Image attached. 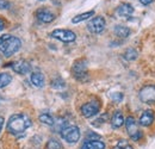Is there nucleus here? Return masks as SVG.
<instances>
[{
  "label": "nucleus",
  "mask_w": 155,
  "mask_h": 149,
  "mask_svg": "<svg viewBox=\"0 0 155 149\" xmlns=\"http://www.w3.org/2000/svg\"><path fill=\"white\" fill-rule=\"evenodd\" d=\"M31 127V119L24 113H16L7 121V130L13 135H19Z\"/></svg>",
  "instance_id": "1"
},
{
  "label": "nucleus",
  "mask_w": 155,
  "mask_h": 149,
  "mask_svg": "<svg viewBox=\"0 0 155 149\" xmlns=\"http://www.w3.org/2000/svg\"><path fill=\"white\" fill-rule=\"evenodd\" d=\"M21 47V41L12 35H2L0 36V53L5 57H10L16 54Z\"/></svg>",
  "instance_id": "2"
},
{
  "label": "nucleus",
  "mask_w": 155,
  "mask_h": 149,
  "mask_svg": "<svg viewBox=\"0 0 155 149\" xmlns=\"http://www.w3.org/2000/svg\"><path fill=\"white\" fill-rule=\"evenodd\" d=\"M72 72H73V75L74 78L84 82L88 79V74H87V63L85 60H78L74 62L73 65V68H72Z\"/></svg>",
  "instance_id": "3"
},
{
  "label": "nucleus",
  "mask_w": 155,
  "mask_h": 149,
  "mask_svg": "<svg viewBox=\"0 0 155 149\" xmlns=\"http://www.w3.org/2000/svg\"><path fill=\"white\" fill-rule=\"evenodd\" d=\"M61 137L68 143H77L80 140V130L75 125H67L61 130Z\"/></svg>",
  "instance_id": "4"
},
{
  "label": "nucleus",
  "mask_w": 155,
  "mask_h": 149,
  "mask_svg": "<svg viewBox=\"0 0 155 149\" xmlns=\"http://www.w3.org/2000/svg\"><path fill=\"white\" fill-rule=\"evenodd\" d=\"M50 35H51V37L56 38L63 43H72L77 39V35L73 31L67 30V29H56Z\"/></svg>",
  "instance_id": "5"
},
{
  "label": "nucleus",
  "mask_w": 155,
  "mask_h": 149,
  "mask_svg": "<svg viewBox=\"0 0 155 149\" xmlns=\"http://www.w3.org/2000/svg\"><path fill=\"white\" fill-rule=\"evenodd\" d=\"M125 127H127L128 135L130 136L131 140L138 141V140L142 138V132L138 129V125H137L136 121L134 119V117H128L125 119Z\"/></svg>",
  "instance_id": "6"
},
{
  "label": "nucleus",
  "mask_w": 155,
  "mask_h": 149,
  "mask_svg": "<svg viewBox=\"0 0 155 149\" xmlns=\"http://www.w3.org/2000/svg\"><path fill=\"white\" fill-rule=\"evenodd\" d=\"M100 110V103L98 100H91L81 106V113L86 118H91L96 116Z\"/></svg>",
  "instance_id": "7"
},
{
  "label": "nucleus",
  "mask_w": 155,
  "mask_h": 149,
  "mask_svg": "<svg viewBox=\"0 0 155 149\" xmlns=\"http://www.w3.org/2000/svg\"><path fill=\"white\" fill-rule=\"evenodd\" d=\"M105 25H106L105 19L103 18V17H100V16H98V17H94L87 24V29H88L90 32H92L94 35H98V34H101L104 31Z\"/></svg>",
  "instance_id": "8"
},
{
  "label": "nucleus",
  "mask_w": 155,
  "mask_h": 149,
  "mask_svg": "<svg viewBox=\"0 0 155 149\" xmlns=\"http://www.w3.org/2000/svg\"><path fill=\"white\" fill-rule=\"evenodd\" d=\"M140 99H141L143 103H147V104L155 103V86L154 85L144 86V87L140 91Z\"/></svg>",
  "instance_id": "9"
},
{
  "label": "nucleus",
  "mask_w": 155,
  "mask_h": 149,
  "mask_svg": "<svg viewBox=\"0 0 155 149\" xmlns=\"http://www.w3.org/2000/svg\"><path fill=\"white\" fill-rule=\"evenodd\" d=\"M11 68L18 73V74H28L30 71H31V66L28 61L25 60H19V61H16L11 65Z\"/></svg>",
  "instance_id": "10"
},
{
  "label": "nucleus",
  "mask_w": 155,
  "mask_h": 149,
  "mask_svg": "<svg viewBox=\"0 0 155 149\" xmlns=\"http://www.w3.org/2000/svg\"><path fill=\"white\" fill-rule=\"evenodd\" d=\"M36 17L42 23H51L55 19V15L48 8H39L36 12Z\"/></svg>",
  "instance_id": "11"
},
{
  "label": "nucleus",
  "mask_w": 155,
  "mask_h": 149,
  "mask_svg": "<svg viewBox=\"0 0 155 149\" xmlns=\"http://www.w3.org/2000/svg\"><path fill=\"white\" fill-rule=\"evenodd\" d=\"M155 119V116H154V112L152 110H146L143 111V113L140 116V124L142 127H149L153 124Z\"/></svg>",
  "instance_id": "12"
},
{
  "label": "nucleus",
  "mask_w": 155,
  "mask_h": 149,
  "mask_svg": "<svg viewBox=\"0 0 155 149\" xmlns=\"http://www.w3.org/2000/svg\"><path fill=\"white\" fill-rule=\"evenodd\" d=\"M133 13H134V7L130 4L124 2L117 7V15L120 17H130Z\"/></svg>",
  "instance_id": "13"
},
{
  "label": "nucleus",
  "mask_w": 155,
  "mask_h": 149,
  "mask_svg": "<svg viewBox=\"0 0 155 149\" xmlns=\"http://www.w3.org/2000/svg\"><path fill=\"white\" fill-rule=\"evenodd\" d=\"M124 117H123V113L120 111H116L114 113V116H112V118H111V125H112V128H115V129H118V128H120L123 124H124Z\"/></svg>",
  "instance_id": "14"
},
{
  "label": "nucleus",
  "mask_w": 155,
  "mask_h": 149,
  "mask_svg": "<svg viewBox=\"0 0 155 149\" xmlns=\"http://www.w3.org/2000/svg\"><path fill=\"white\" fill-rule=\"evenodd\" d=\"M30 80H31L32 85L36 86V87H43L44 84H45V78H44V75L42 74V73H39V72L32 73Z\"/></svg>",
  "instance_id": "15"
},
{
  "label": "nucleus",
  "mask_w": 155,
  "mask_h": 149,
  "mask_svg": "<svg viewBox=\"0 0 155 149\" xmlns=\"http://www.w3.org/2000/svg\"><path fill=\"white\" fill-rule=\"evenodd\" d=\"M81 149H105V143L99 140H93V141H87L84 143Z\"/></svg>",
  "instance_id": "16"
},
{
  "label": "nucleus",
  "mask_w": 155,
  "mask_h": 149,
  "mask_svg": "<svg viewBox=\"0 0 155 149\" xmlns=\"http://www.w3.org/2000/svg\"><path fill=\"white\" fill-rule=\"evenodd\" d=\"M114 31H115V35L120 38H127L130 35V32H131L130 29L124 26V25H116Z\"/></svg>",
  "instance_id": "17"
},
{
  "label": "nucleus",
  "mask_w": 155,
  "mask_h": 149,
  "mask_svg": "<svg viewBox=\"0 0 155 149\" xmlns=\"http://www.w3.org/2000/svg\"><path fill=\"white\" fill-rule=\"evenodd\" d=\"M92 16H94V11H93V10H92V11L84 12V13H80V15H78V16H74V17H73V19H72V23H73V24L81 23V22H84V20L90 19Z\"/></svg>",
  "instance_id": "18"
},
{
  "label": "nucleus",
  "mask_w": 155,
  "mask_h": 149,
  "mask_svg": "<svg viewBox=\"0 0 155 149\" xmlns=\"http://www.w3.org/2000/svg\"><path fill=\"white\" fill-rule=\"evenodd\" d=\"M38 119L41 123H43V124H45V125H54V123H55V119H54L53 116H51L50 113H48V112L41 113Z\"/></svg>",
  "instance_id": "19"
},
{
  "label": "nucleus",
  "mask_w": 155,
  "mask_h": 149,
  "mask_svg": "<svg viewBox=\"0 0 155 149\" xmlns=\"http://www.w3.org/2000/svg\"><path fill=\"white\" fill-rule=\"evenodd\" d=\"M12 81V76L8 73H0V88L6 87Z\"/></svg>",
  "instance_id": "20"
},
{
  "label": "nucleus",
  "mask_w": 155,
  "mask_h": 149,
  "mask_svg": "<svg viewBox=\"0 0 155 149\" xmlns=\"http://www.w3.org/2000/svg\"><path fill=\"white\" fill-rule=\"evenodd\" d=\"M45 149H63V147H62V144L58 142V140L51 138V140H49V141L47 142Z\"/></svg>",
  "instance_id": "21"
},
{
  "label": "nucleus",
  "mask_w": 155,
  "mask_h": 149,
  "mask_svg": "<svg viewBox=\"0 0 155 149\" xmlns=\"http://www.w3.org/2000/svg\"><path fill=\"white\" fill-rule=\"evenodd\" d=\"M124 58L125 60H128V61H133V60H135L136 57H137V51H136L135 49H133V48H129V49H127L125 50V53H124Z\"/></svg>",
  "instance_id": "22"
},
{
  "label": "nucleus",
  "mask_w": 155,
  "mask_h": 149,
  "mask_svg": "<svg viewBox=\"0 0 155 149\" xmlns=\"http://www.w3.org/2000/svg\"><path fill=\"white\" fill-rule=\"evenodd\" d=\"M114 149H134V148H133V146L127 140H119L117 142L116 147Z\"/></svg>",
  "instance_id": "23"
},
{
  "label": "nucleus",
  "mask_w": 155,
  "mask_h": 149,
  "mask_svg": "<svg viewBox=\"0 0 155 149\" xmlns=\"http://www.w3.org/2000/svg\"><path fill=\"white\" fill-rule=\"evenodd\" d=\"M111 99L115 101V103H120L123 100V94L119 93V92H115V93L111 94Z\"/></svg>",
  "instance_id": "24"
},
{
  "label": "nucleus",
  "mask_w": 155,
  "mask_h": 149,
  "mask_svg": "<svg viewBox=\"0 0 155 149\" xmlns=\"http://www.w3.org/2000/svg\"><path fill=\"white\" fill-rule=\"evenodd\" d=\"M51 86L55 87V88H60V87H63L64 86V81L62 79H56L51 82Z\"/></svg>",
  "instance_id": "25"
},
{
  "label": "nucleus",
  "mask_w": 155,
  "mask_h": 149,
  "mask_svg": "<svg viewBox=\"0 0 155 149\" xmlns=\"http://www.w3.org/2000/svg\"><path fill=\"white\" fill-rule=\"evenodd\" d=\"M11 4L7 0H0V10H8Z\"/></svg>",
  "instance_id": "26"
},
{
  "label": "nucleus",
  "mask_w": 155,
  "mask_h": 149,
  "mask_svg": "<svg viewBox=\"0 0 155 149\" xmlns=\"http://www.w3.org/2000/svg\"><path fill=\"white\" fill-rule=\"evenodd\" d=\"M154 0H140V2L142 4V5H144V6H147V5H149V4H152Z\"/></svg>",
  "instance_id": "27"
},
{
  "label": "nucleus",
  "mask_w": 155,
  "mask_h": 149,
  "mask_svg": "<svg viewBox=\"0 0 155 149\" xmlns=\"http://www.w3.org/2000/svg\"><path fill=\"white\" fill-rule=\"evenodd\" d=\"M4 117H0V132H1V130H2V125H4Z\"/></svg>",
  "instance_id": "28"
},
{
  "label": "nucleus",
  "mask_w": 155,
  "mask_h": 149,
  "mask_svg": "<svg viewBox=\"0 0 155 149\" xmlns=\"http://www.w3.org/2000/svg\"><path fill=\"white\" fill-rule=\"evenodd\" d=\"M4 28H5V22H4L2 19H0V31H1Z\"/></svg>",
  "instance_id": "29"
},
{
  "label": "nucleus",
  "mask_w": 155,
  "mask_h": 149,
  "mask_svg": "<svg viewBox=\"0 0 155 149\" xmlns=\"http://www.w3.org/2000/svg\"><path fill=\"white\" fill-rule=\"evenodd\" d=\"M39 1H44V0H39Z\"/></svg>",
  "instance_id": "30"
},
{
  "label": "nucleus",
  "mask_w": 155,
  "mask_h": 149,
  "mask_svg": "<svg viewBox=\"0 0 155 149\" xmlns=\"http://www.w3.org/2000/svg\"><path fill=\"white\" fill-rule=\"evenodd\" d=\"M0 58H1V56H0Z\"/></svg>",
  "instance_id": "31"
}]
</instances>
